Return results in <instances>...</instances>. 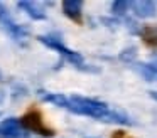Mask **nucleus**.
<instances>
[{"label":"nucleus","instance_id":"10","mask_svg":"<svg viewBox=\"0 0 157 138\" xmlns=\"http://www.w3.org/2000/svg\"><path fill=\"white\" fill-rule=\"evenodd\" d=\"M139 73L149 81H157V66H152V64H139Z\"/></svg>","mask_w":157,"mask_h":138},{"label":"nucleus","instance_id":"2","mask_svg":"<svg viewBox=\"0 0 157 138\" xmlns=\"http://www.w3.org/2000/svg\"><path fill=\"white\" fill-rule=\"evenodd\" d=\"M37 39L41 40L42 44H46L48 47H51V49L58 50V52L61 54V56H64L66 59L69 61V62L76 64L78 67H85V61H83V57L79 56L78 52H73V50H69L68 47H64L58 39H52V37H46V35H39Z\"/></svg>","mask_w":157,"mask_h":138},{"label":"nucleus","instance_id":"1","mask_svg":"<svg viewBox=\"0 0 157 138\" xmlns=\"http://www.w3.org/2000/svg\"><path fill=\"white\" fill-rule=\"evenodd\" d=\"M68 110L73 111V113H78V114H86V116H91V118H98L101 121L112 111L106 108L105 103H100V101H95V99H88V98H81V96L69 98Z\"/></svg>","mask_w":157,"mask_h":138},{"label":"nucleus","instance_id":"8","mask_svg":"<svg viewBox=\"0 0 157 138\" xmlns=\"http://www.w3.org/2000/svg\"><path fill=\"white\" fill-rule=\"evenodd\" d=\"M39 96H41V99L48 101V103H54L56 106H61V108H66V110H68L69 98L63 96V94H59V93H46V91H39Z\"/></svg>","mask_w":157,"mask_h":138},{"label":"nucleus","instance_id":"9","mask_svg":"<svg viewBox=\"0 0 157 138\" xmlns=\"http://www.w3.org/2000/svg\"><path fill=\"white\" fill-rule=\"evenodd\" d=\"M17 7L24 9L25 12L29 13V17H32V19H36V20H42V19H46V13L42 12L41 9H37V7H36V3H32V2H19V3H17Z\"/></svg>","mask_w":157,"mask_h":138},{"label":"nucleus","instance_id":"11","mask_svg":"<svg viewBox=\"0 0 157 138\" xmlns=\"http://www.w3.org/2000/svg\"><path fill=\"white\" fill-rule=\"evenodd\" d=\"M128 7H130L128 2H113V10L117 13H125Z\"/></svg>","mask_w":157,"mask_h":138},{"label":"nucleus","instance_id":"7","mask_svg":"<svg viewBox=\"0 0 157 138\" xmlns=\"http://www.w3.org/2000/svg\"><path fill=\"white\" fill-rule=\"evenodd\" d=\"M81 7H83V3L79 0H66V2H63L64 13L75 20H79V17H81Z\"/></svg>","mask_w":157,"mask_h":138},{"label":"nucleus","instance_id":"6","mask_svg":"<svg viewBox=\"0 0 157 138\" xmlns=\"http://www.w3.org/2000/svg\"><path fill=\"white\" fill-rule=\"evenodd\" d=\"M133 12L137 17L140 19H150V17L155 15V3L150 2V0H139V2H133Z\"/></svg>","mask_w":157,"mask_h":138},{"label":"nucleus","instance_id":"3","mask_svg":"<svg viewBox=\"0 0 157 138\" xmlns=\"http://www.w3.org/2000/svg\"><path fill=\"white\" fill-rule=\"evenodd\" d=\"M21 123H22L24 128H27V130H31V131H36V133H39V135H44V136H51L52 135V131L44 125V121H42L41 114H39L37 111L27 113L24 118H22Z\"/></svg>","mask_w":157,"mask_h":138},{"label":"nucleus","instance_id":"5","mask_svg":"<svg viewBox=\"0 0 157 138\" xmlns=\"http://www.w3.org/2000/svg\"><path fill=\"white\" fill-rule=\"evenodd\" d=\"M0 24L4 25V29L7 30L10 35L17 37V39H21V37H24L25 34H27V30H25L24 27L17 25V24H15L14 20L10 19V15H9L7 9H5L2 3H0Z\"/></svg>","mask_w":157,"mask_h":138},{"label":"nucleus","instance_id":"13","mask_svg":"<svg viewBox=\"0 0 157 138\" xmlns=\"http://www.w3.org/2000/svg\"><path fill=\"white\" fill-rule=\"evenodd\" d=\"M154 40H155V42H157V35H155V37H154Z\"/></svg>","mask_w":157,"mask_h":138},{"label":"nucleus","instance_id":"12","mask_svg":"<svg viewBox=\"0 0 157 138\" xmlns=\"http://www.w3.org/2000/svg\"><path fill=\"white\" fill-rule=\"evenodd\" d=\"M150 96H152V98H154V99H155V101H157V91H150Z\"/></svg>","mask_w":157,"mask_h":138},{"label":"nucleus","instance_id":"4","mask_svg":"<svg viewBox=\"0 0 157 138\" xmlns=\"http://www.w3.org/2000/svg\"><path fill=\"white\" fill-rule=\"evenodd\" d=\"M0 135L4 138H24L25 131L19 120L9 118V120H4L2 125H0Z\"/></svg>","mask_w":157,"mask_h":138}]
</instances>
